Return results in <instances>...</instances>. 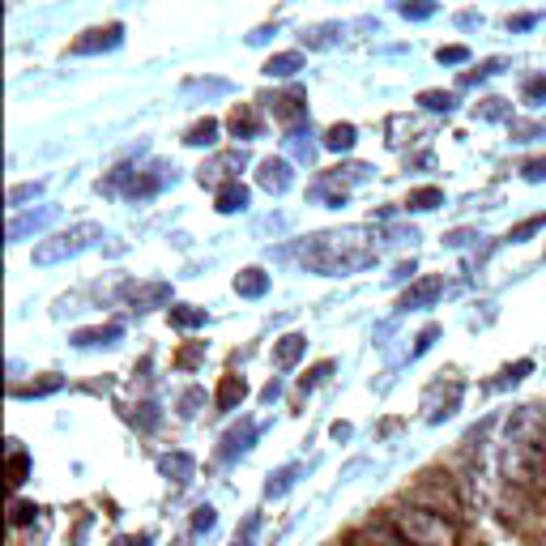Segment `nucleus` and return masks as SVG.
Returning <instances> with one entry per match:
<instances>
[{"label":"nucleus","instance_id":"nucleus-1","mask_svg":"<svg viewBox=\"0 0 546 546\" xmlns=\"http://www.w3.org/2000/svg\"><path fill=\"white\" fill-rule=\"evenodd\" d=\"M380 256L376 235L367 227H342V231H320L312 239H303L299 265L320 278H346V273L372 269Z\"/></svg>","mask_w":546,"mask_h":546},{"label":"nucleus","instance_id":"nucleus-2","mask_svg":"<svg viewBox=\"0 0 546 546\" xmlns=\"http://www.w3.org/2000/svg\"><path fill=\"white\" fill-rule=\"evenodd\" d=\"M389 525H393V534L406 542V546H457V525L444 521L440 512L419 508V504L393 508Z\"/></svg>","mask_w":546,"mask_h":546},{"label":"nucleus","instance_id":"nucleus-3","mask_svg":"<svg viewBox=\"0 0 546 546\" xmlns=\"http://www.w3.org/2000/svg\"><path fill=\"white\" fill-rule=\"evenodd\" d=\"M103 239V227L99 222H77V227L69 231H56V235H47L43 244L35 248V265H60V261H73V256H82L86 248H94Z\"/></svg>","mask_w":546,"mask_h":546},{"label":"nucleus","instance_id":"nucleus-4","mask_svg":"<svg viewBox=\"0 0 546 546\" xmlns=\"http://www.w3.org/2000/svg\"><path fill=\"white\" fill-rule=\"evenodd\" d=\"M120 299L128 303V308H137V312L167 308V303H171V282H124Z\"/></svg>","mask_w":546,"mask_h":546},{"label":"nucleus","instance_id":"nucleus-5","mask_svg":"<svg viewBox=\"0 0 546 546\" xmlns=\"http://www.w3.org/2000/svg\"><path fill=\"white\" fill-rule=\"evenodd\" d=\"M248 167V154L244 150H227V154H218L210 167H201V184H210V188H227L239 180V171Z\"/></svg>","mask_w":546,"mask_h":546},{"label":"nucleus","instance_id":"nucleus-6","mask_svg":"<svg viewBox=\"0 0 546 546\" xmlns=\"http://www.w3.org/2000/svg\"><path fill=\"white\" fill-rule=\"evenodd\" d=\"M124 43V26L111 22V26H94L86 30L82 39H73V56H99V52H116Z\"/></svg>","mask_w":546,"mask_h":546},{"label":"nucleus","instance_id":"nucleus-7","mask_svg":"<svg viewBox=\"0 0 546 546\" xmlns=\"http://www.w3.org/2000/svg\"><path fill=\"white\" fill-rule=\"evenodd\" d=\"M440 295H444V278H440V273H427V278H419V282L406 286V295H401L397 308H401V312H419V308H431V303H436Z\"/></svg>","mask_w":546,"mask_h":546},{"label":"nucleus","instance_id":"nucleus-8","mask_svg":"<svg viewBox=\"0 0 546 546\" xmlns=\"http://www.w3.org/2000/svg\"><path fill=\"white\" fill-rule=\"evenodd\" d=\"M56 222V205H39V210H30V214H18L9 222V244H22L26 235H39V231H47Z\"/></svg>","mask_w":546,"mask_h":546},{"label":"nucleus","instance_id":"nucleus-9","mask_svg":"<svg viewBox=\"0 0 546 546\" xmlns=\"http://www.w3.org/2000/svg\"><path fill=\"white\" fill-rule=\"evenodd\" d=\"M261 103H269V111L278 116L282 124H303L308 120V99H303V90H286V94H269V99H261Z\"/></svg>","mask_w":546,"mask_h":546},{"label":"nucleus","instance_id":"nucleus-10","mask_svg":"<svg viewBox=\"0 0 546 546\" xmlns=\"http://www.w3.org/2000/svg\"><path fill=\"white\" fill-rule=\"evenodd\" d=\"M256 184H261L265 192H273V197H282V192L295 184V171H291L286 158H265V163L256 167Z\"/></svg>","mask_w":546,"mask_h":546},{"label":"nucleus","instance_id":"nucleus-11","mask_svg":"<svg viewBox=\"0 0 546 546\" xmlns=\"http://www.w3.org/2000/svg\"><path fill=\"white\" fill-rule=\"evenodd\" d=\"M175 180V171H167V163H154L150 171H133V184H128V197H154Z\"/></svg>","mask_w":546,"mask_h":546},{"label":"nucleus","instance_id":"nucleus-12","mask_svg":"<svg viewBox=\"0 0 546 546\" xmlns=\"http://www.w3.org/2000/svg\"><path fill=\"white\" fill-rule=\"evenodd\" d=\"M227 128H231V137L239 141H252V137H261V111H256L252 103H235L231 107V116H227Z\"/></svg>","mask_w":546,"mask_h":546},{"label":"nucleus","instance_id":"nucleus-13","mask_svg":"<svg viewBox=\"0 0 546 546\" xmlns=\"http://www.w3.org/2000/svg\"><path fill=\"white\" fill-rule=\"evenodd\" d=\"M158 474H163L167 483H175V487H188L192 478H197V461H192L188 453H163V457H158Z\"/></svg>","mask_w":546,"mask_h":546},{"label":"nucleus","instance_id":"nucleus-14","mask_svg":"<svg viewBox=\"0 0 546 546\" xmlns=\"http://www.w3.org/2000/svg\"><path fill=\"white\" fill-rule=\"evenodd\" d=\"M252 444H256V423H252V419H244L239 427H231L227 436H222V448H218V457H222V461H235V457H244Z\"/></svg>","mask_w":546,"mask_h":546},{"label":"nucleus","instance_id":"nucleus-15","mask_svg":"<svg viewBox=\"0 0 546 546\" xmlns=\"http://www.w3.org/2000/svg\"><path fill=\"white\" fill-rule=\"evenodd\" d=\"M248 401V380L244 376H235V372H227L222 376V384H218V397H214V406L222 410V414H231V410H239Z\"/></svg>","mask_w":546,"mask_h":546},{"label":"nucleus","instance_id":"nucleus-16","mask_svg":"<svg viewBox=\"0 0 546 546\" xmlns=\"http://www.w3.org/2000/svg\"><path fill=\"white\" fill-rule=\"evenodd\" d=\"M124 337V329L120 325H99V329H77L73 333V346L77 350H94V346H116Z\"/></svg>","mask_w":546,"mask_h":546},{"label":"nucleus","instance_id":"nucleus-17","mask_svg":"<svg viewBox=\"0 0 546 546\" xmlns=\"http://www.w3.org/2000/svg\"><path fill=\"white\" fill-rule=\"evenodd\" d=\"M346 546H406L397 534H393V525L384 521V525H372V529H359V534H350Z\"/></svg>","mask_w":546,"mask_h":546},{"label":"nucleus","instance_id":"nucleus-18","mask_svg":"<svg viewBox=\"0 0 546 546\" xmlns=\"http://www.w3.org/2000/svg\"><path fill=\"white\" fill-rule=\"evenodd\" d=\"M269 291V273L265 269H244V273H235V295L239 299H261Z\"/></svg>","mask_w":546,"mask_h":546},{"label":"nucleus","instance_id":"nucleus-19","mask_svg":"<svg viewBox=\"0 0 546 546\" xmlns=\"http://www.w3.org/2000/svg\"><path fill=\"white\" fill-rule=\"evenodd\" d=\"M303 350H308V337H303V333H286V337H278V346H273V363H278V367H295L303 359Z\"/></svg>","mask_w":546,"mask_h":546},{"label":"nucleus","instance_id":"nucleus-20","mask_svg":"<svg viewBox=\"0 0 546 546\" xmlns=\"http://www.w3.org/2000/svg\"><path fill=\"white\" fill-rule=\"evenodd\" d=\"M214 210L218 214H239V210H248V188L244 184H227V188H218V197H214Z\"/></svg>","mask_w":546,"mask_h":546},{"label":"nucleus","instance_id":"nucleus-21","mask_svg":"<svg viewBox=\"0 0 546 546\" xmlns=\"http://www.w3.org/2000/svg\"><path fill=\"white\" fill-rule=\"evenodd\" d=\"M299 474H303V465H282V470H273L269 483H265V495L269 500H282V495L299 483Z\"/></svg>","mask_w":546,"mask_h":546},{"label":"nucleus","instance_id":"nucleus-22","mask_svg":"<svg viewBox=\"0 0 546 546\" xmlns=\"http://www.w3.org/2000/svg\"><path fill=\"white\" fill-rule=\"evenodd\" d=\"M355 141H359L355 124H333L329 133L320 137V146H325V150H333V154H346V150H355Z\"/></svg>","mask_w":546,"mask_h":546},{"label":"nucleus","instance_id":"nucleus-23","mask_svg":"<svg viewBox=\"0 0 546 546\" xmlns=\"http://www.w3.org/2000/svg\"><path fill=\"white\" fill-rule=\"evenodd\" d=\"M440 205H444V188H436V184H427V188H414L410 197H406V210H414V214L440 210Z\"/></svg>","mask_w":546,"mask_h":546},{"label":"nucleus","instance_id":"nucleus-24","mask_svg":"<svg viewBox=\"0 0 546 546\" xmlns=\"http://www.w3.org/2000/svg\"><path fill=\"white\" fill-rule=\"evenodd\" d=\"M299 69H303V56H299V52H278V56L265 60L261 73H265V77H295Z\"/></svg>","mask_w":546,"mask_h":546},{"label":"nucleus","instance_id":"nucleus-25","mask_svg":"<svg viewBox=\"0 0 546 546\" xmlns=\"http://www.w3.org/2000/svg\"><path fill=\"white\" fill-rule=\"evenodd\" d=\"M337 39H342V26H337V22H320V26L303 30V43H308V47H333Z\"/></svg>","mask_w":546,"mask_h":546},{"label":"nucleus","instance_id":"nucleus-26","mask_svg":"<svg viewBox=\"0 0 546 546\" xmlns=\"http://www.w3.org/2000/svg\"><path fill=\"white\" fill-rule=\"evenodd\" d=\"M184 141H188V146H197V150H201V146H214V141H218V120H210V116L197 120V124L188 128Z\"/></svg>","mask_w":546,"mask_h":546},{"label":"nucleus","instance_id":"nucleus-27","mask_svg":"<svg viewBox=\"0 0 546 546\" xmlns=\"http://www.w3.org/2000/svg\"><path fill=\"white\" fill-rule=\"evenodd\" d=\"M26 474H30V457L22 453L18 444H9V487L18 491V487L26 483Z\"/></svg>","mask_w":546,"mask_h":546},{"label":"nucleus","instance_id":"nucleus-28","mask_svg":"<svg viewBox=\"0 0 546 546\" xmlns=\"http://www.w3.org/2000/svg\"><path fill=\"white\" fill-rule=\"evenodd\" d=\"M60 376H43V380H30V384H18L13 389V397H47V393H56L60 389Z\"/></svg>","mask_w":546,"mask_h":546},{"label":"nucleus","instance_id":"nucleus-29","mask_svg":"<svg viewBox=\"0 0 546 546\" xmlns=\"http://www.w3.org/2000/svg\"><path fill=\"white\" fill-rule=\"evenodd\" d=\"M171 325L175 329H197V325H205V308H188V303H180V308H171Z\"/></svg>","mask_w":546,"mask_h":546},{"label":"nucleus","instance_id":"nucleus-30","mask_svg":"<svg viewBox=\"0 0 546 546\" xmlns=\"http://www.w3.org/2000/svg\"><path fill=\"white\" fill-rule=\"evenodd\" d=\"M419 103H423L427 111H453V107H457V94H453V90H423Z\"/></svg>","mask_w":546,"mask_h":546},{"label":"nucleus","instance_id":"nucleus-31","mask_svg":"<svg viewBox=\"0 0 546 546\" xmlns=\"http://www.w3.org/2000/svg\"><path fill=\"white\" fill-rule=\"evenodd\" d=\"M546 227V214H534V218H525V222H517V227L508 231V239L512 244H521V239H529V235H538Z\"/></svg>","mask_w":546,"mask_h":546},{"label":"nucleus","instance_id":"nucleus-32","mask_svg":"<svg viewBox=\"0 0 546 546\" xmlns=\"http://www.w3.org/2000/svg\"><path fill=\"white\" fill-rule=\"evenodd\" d=\"M521 99H525L529 107H538V103H546V73H538V77H529V82H525V90H521Z\"/></svg>","mask_w":546,"mask_h":546},{"label":"nucleus","instance_id":"nucleus-33","mask_svg":"<svg viewBox=\"0 0 546 546\" xmlns=\"http://www.w3.org/2000/svg\"><path fill=\"white\" fill-rule=\"evenodd\" d=\"M35 197H43V180H35V184H18V188H9V205L18 210L22 201H35Z\"/></svg>","mask_w":546,"mask_h":546},{"label":"nucleus","instance_id":"nucleus-34","mask_svg":"<svg viewBox=\"0 0 546 546\" xmlns=\"http://www.w3.org/2000/svg\"><path fill=\"white\" fill-rule=\"evenodd\" d=\"M35 517H39V504H22V500H13V512H9V525H13V529L30 525Z\"/></svg>","mask_w":546,"mask_h":546},{"label":"nucleus","instance_id":"nucleus-35","mask_svg":"<svg viewBox=\"0 0 546 546\" xmlns=\"http://www.w3.org/2000/svg\"><path fill=\"white\" fill-rule=\"evenodd\" d=\"M201 406H205V389H188V393L180 397V414H184V419H197Z\"/></svg>","mask_w":546,"mask_h":546},{"label":"nucleus","instance_id":"nucleus-36","mask_svg":"<svg viewBox=\"0 0 546 546\" xmlns=\"http://www.w3.org/2000/svg\"><path fill=\"white\" fill-rule=\"evenodd\" d=\"M478 116H483V120H508L512 116V103L508 99H487L483 107H478Z\"/></svg>","mask_w":546,"mask_h":546},{"label":"nucleus","instance_id":"nucleus-37","mask_svg":"<svg viewBox=\"0 0 546 546\" xmlns=\"http://www.w3.org/2000/svg\"><path fill=\"white\" fill-rule=\"evenodd\" d=\"M197 90H205V94H227V90H231V82H222V77H210V82H201V77H192V82L184 86V94H197Z\"/></svg>","mask_w":546,"mask_h":546},{"label":"nucleus","instance_id":"nucleus-38","mask_svg":"<svg viewBox=\"0 0 546 546\" xmlns=\"http://www.w3.org/2000/svg\"><path fill=\"white\" fill-rule=\"evenodd\" d=\"M529 372H534V363H529V359H521V363H512L508 367V372L500 376V380H495V389H504V384H521Z\"/></svg>","mask_w":546,"mask_h":546},{"label":"nucleus","instance_id":"nucleus-39","mask_svg":"<svg viewBox=\"0 0 546 546\" xmlns=\"http://www.w3.org/2000/svg\"><path fill=\"white\" fill-rule=\"evenodd\" d=\"M436 60H440V64H465V60H470V47L448 43V47H440V52H436Z\"/></svg>","mask_w":546,"mask_h":546},{"label":"nucleus","instance_id":"nucleus-40","mask_svg":"<svg viewBox=\"0 0 546 546\" xmlns=\"http://www.w3.org/2000/svg\"><path fill=\"white\" fill-rule=\"evenodd\" d=\"M214 525H218V512L210 504H201L197 512H192V529H197V534H205V529H214Z\"/></svg>","mask_w":546,"mask_h":546},{"label":"nucleus","instance_id":"nucleus-41","mask_svg":"<svg viewBox=\"0 0 546 546\" xmlns=\"http://www.w3.org/2000/svg\"><path fill=\"white\" fill-rule=\"evenodd\" d=\"M436 337H440V329L436 325H427L423 333H419V342H414V350H410V359H419V355H427L431 346H436Z\"/></svg>","mask_w":546,"mask_h":546},{"label":"nucleus","instance_id":"nucleus-42","mask_svg":"<svg viewBox=\"0 0 546 546\" xmlns=\"http://www.w3.org/2000/svg\"><path fill=\"white\" fill-rule=\"evenodd\" d=\"M325 376H333V363H316V367H312V372H308V376H303V380H299V384H303V393H308V389H316V384H320V380H325Z\"/></svg>","mask_w":546,"mask_h":546},{"label":"nucleus","instance_id":"nucleus-43","mask_svg":"<svg viewBox=\"0 0 546 546\" xmlns=\"http://www.w3.org/2000/svg\"><path fill=\"white\" fill-rule=\"evenodd\" d=\"M521 175H525L529 184H542L546 180V158H529V163L521 167Z\"/></svg>","mask_w":546,"mask_h":546},{"label":"nucleus","instance_id":"nucleus-44","mask_svg":"<svg viewBox=\"0 0 546 546\" xmlns=\"http://www.w3.org/2000/svg\"><path fill=\"white\" fill-rule=\"evenodd\" d=\"M397 13H401V18H410V22H423V18H431V13H436V5H401Z\"/></svg>","mask_w":546,"mask_h":546},{"label":"nucleus","instance_id":"nucleus-45","mask_svg":"<svg viewBox=\"0 0 546 546\" xmlns=\"http://www.w3.org/2000/svg\"><path fill=\"white\" fill-rule=\"evenodd\" d=\"M133 423H141V427H154V423H158V406H154V401H146V406H137Z\"/></svg>","mask_w":546,"mask_h":546},{"label":"nucleus","instance_id":"nucleus-46","mask_svg":"<svg viewBox=\"0 0 546 546\" xmlns=\"http://www.w3.org/2000/svg\"><path fill=\"white\" fill-rule=\"evenodd\" d=\"M538 26V13H517V18H508V30H529Z\"/></svg>","mask_w":546,"mask_h":546},{"label":"nucleus","instance_id":"nucleus-47","mask_svg":"<svg viewBox=\"0 0 546 546\" xmlns=\"http://www.w3.org/2000/svg\"><path fill=\"white\" fill-rule=\"evenodd\" d=\"M175 363H180V367H197V363H201V346H184Z\"/></svg>","mask_w":546,"mask_h":546},{"label":"nucleus","instance_id":"nucleus-48","mask_svg":"<svg viewBox=\"0 0 546 546\" xmlns=\"http://www.w3.org/2000/svg\"><path fill=\"white\" fill-rule=\"evenodd\" d=\"M512 133H517V141H534L542 128H538V124H517V120H512Z\"/></svg>","mask_w":546,"mask_h":546},{"label":"nucleus","instance_id":"nucleus-49","mask_svg":"<svg viewBox=\"0 0 546 546\" xmlns=\"http://www.w3.org/2000/svg\"><path fill=\"white\" fill-rule=\"evenodd\" d=\"M470 239H478V235H474V231H453V235H444V244H448V248H465Z\"/></svg>","mask_w":546,"mask_h":546},{"label":"nucleus","instance_id":"nucleus-50","mask_svg":"<svg viewBox=\"0 0 546 546\" xmlns=\"http://www.w3.org/2000/svg\"><path fill=\"white\" fill-rule=\"evenodd\" d=\"M111 546H150V534H137V538H116Z\"/></svg>","mask_w":546,"mask_h":546},{"label":"nucleus","instance_id":"nucleus-51","mask_svg":"<svg viewBox=\"0 0 546 546\" xmlns=\"http://www.w3.org/2000/svg\"><path fill=\"white\" fill-rule=\"evenodd\" d=\"M410 273H414V261H401V265H397V273H393V282H406Z\"/></svg>","mask_w":546,"mask_h":546},{"label":"nucleus","instance_id":"nucleus-52","mask_svg":"<svg viewBox=\"0 0 546 546\" xmlns=\"http://www.w3.org/2000/svg\"><path fill=\"white\" fill-rule=\"evenodd\" d=\"M333 440H350V423H333Z\"/></svg>","mask_w":546,"mask_h":546},{"label":"nucleus","instance_id":"nucleus-53","mask_svg":"<svg viewBox=\"0 0 546 546\" xmlns=\"http://www.w3.org/2000/svg\"><path fill=\"white\" fill-rule=\"evenodd\" d=\"M239 546H252V542H239Z\"/></svg>","mask_w":546,"mask_h":546}]
</instances>
